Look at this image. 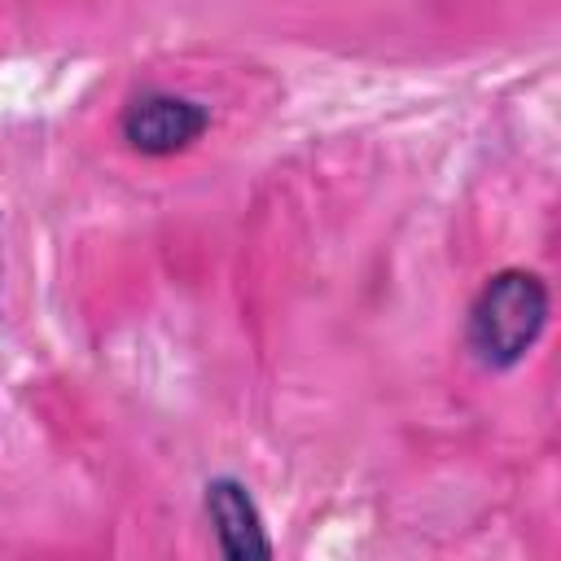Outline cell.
<instances>
[{
  "mask_svg": "<svg viewBox=\"0 0 561 561\" xmlns=\"http://www.w3.org/2000/svg\"><path fill=\"white\" fill-rule=\"evenodd\" d=\"M202 508H206V522H210L224 557H232V561H267L272 557L263 513L241 478H232V473L210 478L202 486Z\"/></svg>",
  "mask_w": 561,
  "mask_h": 561,
  "instance_id": "cell-3",
  "label": "cell"
},
{
  "mask_svg": "<svg viewBox=\"0 0 561 561\" xmlns=\"http://www.w3.org/2000/svg\"><path fill=\"white\" fill-rule=\"evenodd\" d=\"M118 131H123L127 149H136V153L171 158V153L193 149L210 131V110L184 92H171V88H140L123 105Z\"/></svg>",
  "mask_w": 561,
  "mask_h": 561,
  "instance_id": "cell-2",
  "label": "cell"
},
{
  "mask_svg": "<svg viewBox=\"0 0 561 561\" xmlns=\"http://www.w3.org/2000/svg\"><path fill=\"white\" fill-rule=\"evenodd\" d=\"M548 329V285L539 272L504 267L486 276L465 316V346L486 373L517 368Z\"/></svg>",
  "mask_w": 561,
  "mask_h": 561,
  "instance_id": "cell-1",
  "label": "cell"
}]
</instances>
